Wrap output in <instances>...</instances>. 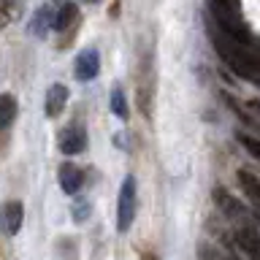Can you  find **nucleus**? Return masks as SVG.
Segmentation results:
<instances>
[{"instance_id":"obj_1","label":"nucleus","mask_w":260,"mask_h":260,"mask_svg":"<svg viewBox=\"0 0 260 260\" xmlns=\"http://www.w3.org/2000/svg\"><path fill=\"white\" fill-rule=\"evenodd\" d=\"M206 30H209L214 52L222 57V62L236 73V76L249 79V81H260V44L257 46L239 44V41H233L231 36H225L209 16H206Z\"/></svg>"},{"instance_id":"obj_2","label":"nucleus","mask_w":260,"mask_h":260,"mask_svg":"<svg viewBox=\"0 0 260 260\" xmlns=\"http://www.w3.org/2000/svg\"><path fill=\"white\" fill-rule=\"evenodd\" d=\"M152 98H154V54L152 49H141L136 68V103L144 117L152 114Z\"/></svg>"},{"instance_id":"obj_3","label":"nucleus","mask_w":260,"mask_h":260,"mask_svg":"<svg viewBox=\"0 0 260 260\" xmlns=\"http://www.w3.org/2000/svg\"><path fill=\"white\" fill-rule=\"evenodd\" d=\"M136 209H138V184H136V176L130 174L122 179L119 198H117V231L119 233H127L133 228Z\"/></svg>"},{"instance_id":"obj_4","label":"nucleus","mask_w":260,"mask_h":260,"mask_svg":"<svg viewBox=\"0 0 260 260\" xmlns=\"http://www.w3.org/2000/svg\"><path fill=\"white\" fill-rule=\"evenodd\" d=\"M89 138H87V127L81 125H68L60 130V136H57V149H60L62 154H81L87 149Z\"/></svg>"},{"instance_id":"obj_5","label":"nucleus","mask_w":260,"mask_h":260,"mask_svg":"<svg viewBox=\"0 0 260 260\" xmlns=\"http://www.w3.org/2000/svg\"><path fill=\"white\" fill-rule=\"evenodd\" d=\"M236 244L247 260H260V228L249 219H244L236 231Z\"/></svg>"},{"instance_id":"obj_6","label":"nucleus","mask_w":260,"mask_h":260,"mask_svg":"<svg viewBox=\"0 0 260 260\" xmlns=\"http://www.w3.org/2000/svg\"><path fill=\"white\" fill-rule=\"evenodd\" d=\"M211 195H214V203H217V209L222 211L225 217H231V219H249V211H247V206L236 198V195H231L228 192V187H222V184H217L214 190H211Z\"/></svg>"},{"instance_id":"obj_7","label":"nucleus","mask_w":260,"mask_h":260,"mask_svg":"<svg viewBox=\"0 0 260 260\" xmlns=\"http://www.w3.org/2000/svg\"><path fill=\"white\" fill-rule=\"evenodd\" d=\"M98 71H101V52L98 49H81L76 62H73V76L76 81H92L98 76Z\"/></svg>"},{"instance_id":"obj_8","label":"nucleus","mask_w":260,"mask_h":260,"mask_svg":"<svg viewBox=\"0 0 260 260\" xmlns=\"http://www.w3.org/2000/svg\"><path fill=\"white\" fill-rule=\"evenodd\" d=\"M57 182H60V190L65 195H79L81 187H84V171L73 162H62L57 168Z\"/></svg>"},{"instance_id":"obj_9","label":"nucleus","mask_w":260,"mask_h":260,"mask_svg":"<svg viewBox=\"0 0 260 260\" xmlns=\"http://www.w3.org/2000/svg\"><path fill=\"white\" fill-rule=\"evenodd\" d=\"M68 98H71L68 87L60 84V81H54V84L46 89V98H44V111H46V117H49V119H57V117H60V114L65 111Z\"/></svg>"},{"instance_id":"obj_10","label":"nucleus","mask_w":260,"mask_h":260,"mask_svg":"<svg viewBox=\"0 0 260 260\" xmlns=\"http://www.w3.org/2000/svg\"><path fill=\"white\" fill-rule=\"evenodd\" d=\"M0 219H3V231L8 236H16L22 231V222H24V206L22 201H8L3 211H0Z\"/></svg>"},{"instance_id":"obj_11","label":"nucleus","mask_w":260,"mask_h":260,"mask_svg":"<svg viewBox=\"0 0 260 260\" xmlns=\"http://www.w3.org/2000/svg\"><path fill=\"white\" fill-rule=\"evenodd\" d=\"M236 179H239V187H241V192L247 195V201L260 211V176L247 171V168H239L236 171Z\"/></svg>"},{"instance_id":"obj_12","label":"nucleus","mask_w":260,"mask_h":260,"mask_svg":"<svg viewBox=\"0 0 260 260\" xmlns=\"http://www.w3.org/2000/svg\"><path fill=\"white\" fill-rule=\"evenodd\" d=\"M54 27V11H52V6H38L36 8V14H32V19H30V32L36 38H46V32Z\"/></svg>"},{"instance_id":"obj_13","label":"nucleus","mask_w":260,"mask_h":260,"mask_svg":"<svg viewBox=\"0 0 260 260\" xmlns=\"http://www.w3.org/2000/svg\"><path fill=\"white\" fill-rule=\"evenodd\" d=\"M76 24H79V6L76 3H62L60 6V11L54 14V27L57 32H68V30H76Z\"/></svg>"},{"instance_id":"obj_14","label":"nucleus","mask_w":260,"mask_h":260,"mask_svg":"<svg viewBox=\"0 0 260 260\" xmlns=\"http://www.w3.org/2000/svg\"><path fill=\"white\" fill-rule=\"evenodd\" d=\"M54 260H79V239L76 236H60L52 249Z\"/></svg>"},{"instance_id":"obj_15","label":"nucleus","mask_w":260,"mask_h":260,"mask_svg":"<svg viewBox=\"0 0 260 260\" xmlns=\"http://www.w3.org/2000/svg\"><path fill=\"white\" fill-rule=\"evenodd\" d=\"M16 114H19V103L11 92L0 95V130H8L16 122Z\"/></svg>"},{"instance_id":"obj_16","label":"nucleus","mask_w":260,"mask_h":260,"mask_svg":"<svg viewBox=\"0 0 260 260\" xmlns=\"http://www.w3.org/2000/svg\"><path fill=\"white\" fill-rule=\"evenodd\" d=\"M109 106L114 111V117H119L122 122L130 119V109H127V101H125V92H122V87L117 84L111 89V98H109Z\"/></svg>"},{"instance_id":"obj_17","label":"nucleus","mask_w":260,"mask_h":260,"mask_svg":"<svg viewBox=\"0 0 260 260\" xmlns=\"http://www.w3.org/2000/svg\"><path fill=\"white\" fill-rule=\"evenodd\" d=\"M236 141L244 146V152H247L249 157L260 160V136H252V133H244V130H239V133H236Z\"/></svg>"},{"instance_id":"obj_18","label":"nucleus","mask_w":260,"mask_h":260,"mask_svg":"<svg viewBox=\"0 0 260 260\" xmlns=\"http://www.w3.org/2000/svg\"><path fill=\"white\" fill-rule=\"evenodd\" d=\"M209 6L211 8H219V11H225V14L241 16V0H209Z\"/></svg>"},{"instance_id":"obj_19","label":"nucleus","mask_w":260,"mask_h":260,"mask_svg":"<svg viewBox=\"0 0 260 260\" xmlns=\"http://www.w3.org/2000/svg\"><path fill=\"white\" fill-rule=\"evenodd\" d=\"M89 211H92L89 201H79L76 206H73V219H76V222H84V219H89Z\"/></svg>"},{"instance_id":"obj_20","label":"nucleus","mask_w":260,"mask_h":260,"mask_svg":"<svg viewBox=\"0 0 260 260\" xmlns=\"http://www.w3.org/2000/svg\"><path fill=\"white\" fill-rule=\"evenodd\" d=\"M11 22V11H8V3H0V30Z\"/></svg>"},{"instance_id":"obj_21","label":"nucleus","mask_w":260,"mask_h":260,"mask_svg":"<svg viewBox=\"0 0 260 260\" xmlns=\"http://www.w3.org/2000/svg\"><path fill=\"white\" fill-rule=\"evenodd\" d=\"M252 109H255V111L260 114V101H255V103H252Z\"/></svg>"},{"instance_id":"obj_22","label":"nucleus","mask_w":260,"mask_h":260,"mask_svg":"<svg viewBox=\"0 0 260 260\" xmlns=\"http://www.w3.org/2000/svg\"><path fill=\"white\" fill-rule=\"evenodd\" d=\"M231 260H244V257H239V255H233V257H231Z\"/></svg>"},{"instance_id":"obj_23","label":"nucleus","mask_w":260,"mask_h":260,"mask_svg":"<svg viewBox=\"0 0 260 260\" xmlns=\"http://www.w3.org/2000/svg\"><path fill=\"white\" fill-rule=\"evenodd\" d=\"M87 3H98V0H87Z\"/></svg>"}]
</instances>
